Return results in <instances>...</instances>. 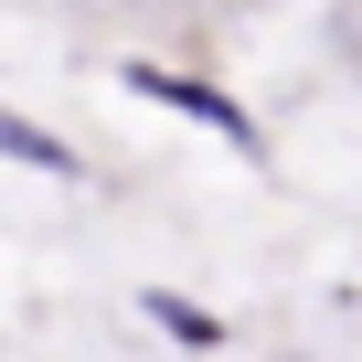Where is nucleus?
I'll use <instances>...</instances> for the list:
<instances>
[{"label":"nucleus","mask_w":362,"mask_h":362,"mask_svg":"<svg viewBox=\"0 0 362 362\" xmlns=\"http://www.w3.org/2000/svg\"><path fill=\"white\" fill-rule=\"evenodd\" d=\"M128 96H149V107H181V117H203L214 139H235V149H256V117L224 96V86H203V75H170V64H128Z\"/></svg>","instance_id":"obj_1"},{"label":"nucleus","mask_w":362,"mask_h":362,"mask_svg":"<svg viewBox=\"0 0 362 362\" xmlns=\"http://www.w3.org/2000/svg\"><path fill=\"white\" fill-rule=\"evenodd\" d=\"M139 309H149V320H160V330H170L181 351H224V341H235V330H224V320H214L203 298H181V288H149Z\"/></svg>","instance_id":"obj_2"},{"label":"nucleus","mask_w":362,"mask_h":362,"mask_svg":"<svg viewBox=\"0 0 362 362\" xmlns=\"http://www.w3.org/2000/svg\"><path fill=\"white\" fill-rule=\"evenodd\" d=\"M0 160H22V170H64V181H75V149H64L54 128H33V117H11V107H0Z\"/></svg>","instance_id":"obj_3"}]
</instances>
